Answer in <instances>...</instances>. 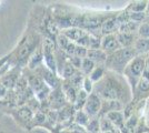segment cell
Returning a JSON list of instances; mask_svg holds the SVG:
<instances>
[{"label":"cell","mask_w":149,"mask_h":133,"mask_svg":"<svg viewBox=\"0 0 149 133\" xmlns=\"http://www.w3.org/2000/svg\"><path fill=\"white\" fill-rule=\"evenodd\" d=\"M101 100L119 101L125 107L129 104L132 99L130 85L123 74L107 70L104 78L93 84V91Z\"/></svg>","instance_id":"1"},{"label":"cell","mask_w":149,"mask_h":133,"mask_svg":"<svg viewBox=\"0 0 149 133\" xmlns=\"http://www.w3.org/2000/svg\"><path fill=\"white\" fill-rule=\"evenodd\" d=\"M136 56L137 53L134 48H120L119 50L108 54L104 64L107 70L123 74L125 68Z\"/></svg>","instance_id":"2"},{"label":"cell","mask_w":149,"mask_h":133,"mask_svg":"<svg viewBox=\"0 0 149 133\" xmlns=\"http://www.w3.org/2000/svg\"><path fill=\"white\" fill-rule=\"evenodd\" d=\"M145 60H146V56H136L128 63V65L125 68L124 72H123L124 78L127 80L128 84L130 85L131 92H134L138 81L143 76Z\"/></svg>","instance_id":"3"},{"label":"cell","mask_w":149,"mask_h":133,"mask_svg":"<svg viewBox=\"0 0 149 133\" xmlns=\"http://www.w3.org/2000/svg\"><path fill=\"white\" fill-rule=\"evenodd\" d=\"M1 110H3V112L6 113L10 114L20 127H22L26 130H30L31 122H32L35 113L27 105H22L18 108H6L5 107V108H1Z\"/></svg>","instance_id":"4"},{"label":"cell","mask_w":149,"mask_h":133,"mask_svg":"<svg viewBox=\"0 0 149 133\" xmlns=\"http://www.w3.org/2000/svg\"><path fill=\"white\" fill-rule=\"evenodd\" d=\"M33 72H35L37 76H40V78L42 79V81H44L51 90H55V89L59 88V87L61 85V82H62L61 78L58 76L57 73L50 71L45 64H42L41 67H39V68L35 70Z\"/></svg>","instance_id":"5"},{"label":"cell","mask_w":149,"mask_h":133,"mask_svg":"<svg viewBox=\"0 0 149 133\" xmlns=\"http://www.w3.org/2000/svg\"><path fill=\"white\" fill-rule=\"evenodd\" d=\"M149 98V79L146 76H141L137 83L136 88L132 92L131 104H137L138 102L147 100Z\"/></svg>","instance_id":"6"},{"label":"cell","mask_w":149,"mask_h":133,"mask_svg":"<svg viewBox=\"0 0 149 133\" xmlns=\"http://www.w3.org/2000/svg\"><path fill=\"white\" fill-rule=\"evenodd\" d=\"M46 101L48 103V107L50 110H54V111H59L60 109H62L65 105L68 104V102L65 98V94L62 92L61 85L55 90H51L49 96Z\"/></svg>","instance_id":"7"},{"label":"cell","mask_w":149,"mask_h":133,"mask_svg":"<svg viewBox=\"0 0 149 133\" xmlns=\"http://www.w3.org/2000/svg\"><path fill=\"white\" fill-rule=\"evenodd\" d=\"M21 74H22V69H20L18 67H13L0 78V83L8 91H11V90L15 89Z\"/></svg>","instance_id":"8"},{"label":"cell","mask_w":149,"mask_h":133,"mask_svg":"<svg viewBox=\"0 0 149 133\" xmlns=\"http://www.w3.org/2000/svg\"><path fill=\"white\" fill-rule=\"evenodd\" d=\"M101 103H102V100L95 92H91L90 94L88 95L86 104H85V107H84L82 110L88 114V116L90 119L91 118H96V116H99Z\"/></svg>","instance_id":"9"},{"label":"cell","mask_w":149,"mask_h":133,"mask_svg":"<svg viewBox=\"0 0 149 133\" xmlns=\"http://www.w3.org/2000/svg\"><path fill=\"white\" fill-rule=\"evenodd\" d=\"M121 47L119 44L118 40L116 34H108V36H104L101 38V45H100V49L104 50L108 54H110L115 51L119 50Z\"/></svg>","instance_id":"10"},{"label":"cell","mask_w":149,"mask_h":133,"mask_svg":"<svg viewBox=\"0 0 149 133\" xmlns=\"http://www.w3.org/2000/svg\"><path fill=\"white\" fill-rule=\"evenodd\" d=\"M117 13H118V11H117ZM117 13L113 17L107 19L102 23L101 28H100V33H101L102 37L104 36H108V34H116L119 31L120 23H119L118 19H117Z\"/></svg>","instance_id":"11"},{"label":"cell","mask_w":149,"mask_h":133,"mask_svg":"<svg viewBox=\"0 0 149 133\" xmlns=\"http://www.w3.org/2000/svg\"><path fill=\"white\" fill-rule=\"evenodd\" d=\"M42 64H44V52H42V47L40 44L36 49V51L31 54V57L29 58L26 68L30 71H35L39 67H41Z\"/></svg>","instance_id":"12"},{"label":"cell","mask_w":149,"mask_h":133,"mask_svg":"<svg viewBox=\"0 0 149 133\" xmlns=\"http://www.w3.org/2000/svg\"><path fill=\"white\" fill-rule=\"evenodd\" d=\"M124 109L125 105L121 102L115 101V100H102L99 116H104L112 111H124Z\"/></svg>","instance_id":"13"},{"label":"cell","mask_w":149,"mask_h":133,"mask_svg":"<svg viewBox=\"0 0 149 133\" xmlns=\"http://www.w3.org/2000/svg\"><path fill=\"white\" fill-rule=\"evenodd\" d=\"M116 37L121 48H132L138 38L137 33H125V32H117Z\"/></svg>","instance_id":"14"},{"label":"cell","mask_w":149,"mask_h":133,"mask_svg":"<svg viewBox=\"0 0 149 133\" xmlns=\"http://www.w3.org/2000/svg\"><path fill=\"white\" fill-rule=\"evenodd\" d=\"M61 89H62V92H63V94H65V98H66L67 102H68L69 104H72V105H74V101H76V99H77V93H78L79 90H77L76 88H74L67 80H62Z\"/></svg>","instance_id":"15"},{"label":"cell","mask_w":149,"mask_h":133,"mask_svg":"<svg viewBox=\"0 0 149 133\" xmlns=\"http://www.w3.org/2000/svg\"><path fill=\"white\" fill-rule=\"evenodd\" d=\"M105 116L117 129H120L121 127H124L125 122H126V118H125V114L123 111H112V112L107 113Z\"/></svg>","instance_id":"16"},{"label":"cell","mask_w":149,"mask_h":133,"mask_svg":"<svg viewBox=\"0 0 149 133\" xmlns=\"http://www.w3.org/2000/svg\"><path fill=\"white\" fill-rule=\"evenodd\" d=\"M87 58L93 61L96 64L105 63L107 59V53L101 49H88Z\"/></svg>","instance_id":"17"},{"label":"cell","mask_w":149,"mask_h":133,"mask_svg":"<svg viewBox=\"0 0 149 133\" xmlns=\"http://www.w3.org/2000/svg\"><path fill=\"white\" fill-rule=\"evenodd\" d=\"M132 48L136 51L137 56H147L149 53V39L137 38Z\"/></svg>","instance_id":"18"},{"label":"cell","mask_w":149,"mask_h":133,"mask_svg":"<svg viewBox=\"0 0 149 133\" xmlns=\"http://www.w3.org/2000/svg\"><path fill=\"white\" fill-rule=\"evenodd\" d=\"M147 5H148V1H145V0L130 1L125 8V10L127 12H146Z\"/></svg>","instance_id":"19"},{"label":"cell","mask_w":149,"mask_h":133,"mask_svg":"<svg viewBox=\"0 0 149 133\" xmlns=\"http://www.w3.org/2000/svg\"><path fill=\"white\" fill-rule=\"evenodd\" d=\"M60 32L65 37H67L71 42H74V43L86 33V31L80 29V28H68V29L61 30Z\"/></svg>","instance_id":"20"},{"label":"cell","mask_w":149,"mask_h":133,"mask_svg":"<svg viewBox=\"0 0 149 133\" xmlns=\"http://www.w3.org/2000/svg\"><path fill=\"white\" fill-rule=\"evenodd\" d=\"M106 71H107V69H106V67L104 63L96 64L95 69H93V71H91V73L89 74V79H90V80L93 81V84H95V83H97L98 81H100V80L104 78Z\"/></svg>","instance_id":"21"},{"label":"cell","mask_w":149,"mask_h":133,"mask_svg":"<svg viewBox=\"0 0 149 133\" xmlns=\"http://www.w3.org/2000/svg\"><path fill=\"white\" fill-rule=\"evenodd\" d=\"M88 93L84 90V89H80L77 93V99L74 103V108L76 111H79V110H82L85 104H86V101L88 99Z\"/></svg>","instance_id":"22"},{"label":"cell","mask_w":149,"mask_h":133,"mask_svg":"<svg viewBox=\"0 0 149 133\" xmlns=\"http://www.w3.org/2000/svg\"><path fill=\"white\" fill-rule=\"evenodd\" d=\"M89 120L90 118L88 116V114L84 111V110H79V111H76L74 113V123L79 125V127H86L87 124L89 123Z\"/></svg>","instance_id":"23"},{"label":"cell","mask_w":149,"mask_h":133,"mask_svg":"<svg viewBox=\"0 0 149 133\" xmlns=\"http://www.w3.org/2000/svg\"><path fill=\"white\" fill-rule=\"evenodd\" d=\"M95 67H96V63L93 61H91L88 58H84L82 61H81V67L79 71L85 76H89V74L91 73V71L95 69Z\"/></svg>","instance_id":"24"},{"label":"cell","mask_w":149,"mask_h":133,"mask_svg":"<svg viewBox=\"0 0 149 133\" xmlns=\"http://www.w3.org/2000/svg\"><path fill=\"white\" fill-rule=\"evenodd\" d=\"M77 71H78V70L76 69L69 61H67V62L65 63V65H63V68H62L61 72H60V76H59L61 78L62 80H68V79H70L71 76H74Z\"/></svg>","instance_id":"25"},{"label":"cell","mask_w":149,"mask_h":133,"mask_svg":"<svg viewBox=\"0 0 149 133\" xmlns=\"http://www.w3.org/2000/svg\"><path fill=\"white\" fill-rule=\"evenodd\" d=\"M139 25H138V23L134 22V21H131V20H128V21H126L125 23L120 25L118 32H125V33H137Z\"/></svg>","instance_id":"26"},{"label":"cell","mask_w":149,"mask_h":133,"mask_svg":"<svg viewBox=\"0 0 149 133\" xmlns=\"http://www.w3.org/2000/svg\"><path fill=\"white\" fill-rule=\"evenodd\" d=\"M84 79H85V76L81 73L80 71L78 70L76 73H74V76H71L70 79H68L67 81H68L74 88H76L77 90H80L82 88V82H84Z\"/></svg>","instance_id":"27"},{"label":"cell","mask_w":149,"mask_h":133,"mask_svg":"<svg viewBox=\"0 0 149 133\" xmlns=\"http://www.w3.org/2000/svg\"><path fill=\"white\" fill-rule=\"evenodd\" d=\"M87 133H100V125H99V116L91 118L89 120V123L85 127Z\"/></svg>","instance_id":"28"},{"label":"cell","mask_w":149,"mask_h":133,"mask_svg":"<svg viewBox=\"0 0 149 133\" xmlns=\"http://www.w3.org/2000/svg\"><path fill=\"white\" fill-rule=\"evenodd\" d=\"M101 38H102V36H100V34H93V33H89L88 49H100V45H101Z\"/></svg>","instance_id":"29"},{"label":"cell","mask_w":149,"mask_h":133,"mask_svg":"<svg viewBox=\"0 0 149 133\" xmlns=\"http://www.w3.org/2000/svg\"><path fill=\"white\" fill-rule=\"evenodd\" d=\"M128 14H129V20L136 22L138 25H141L147 21L146 12H128Z\"/></svg>","instance_id":"30"},{"label":"cell","mask_w":149,"mask_h":133,"mask_svg":"<svg viewBox=\"0 0 149 133\" xmlns=\"http://www.w3.org/2000/svg\"><path fill=\"white\" fill-rule=\"evenodd\" d=\"M137 36L138 38H143V39H149V22L146 21L139 25L138 31H137Z\"/></svg>","instance_id":"31"},{"label":"cell","mask_w":149,"mask_h":133,"mask_svg":"<svg viewBox=\"0 0 149 133\" xmlns=\"http://www.w3.org/2000/svg\"><path fill=\"white\" fill-rule=\"evenodd\" d=\"M81 89H84L88 94H90L93 91V81L89 79V76H85L84 82H82V88Z\"/></svg>","instance_id":"32"},{"label":"cell","mask_w":149,"mask_h":133,"mask_svg":"<svg viewBox=\"0 0 149 133\" xmlns=\"http://www.w3.org/2000/svg\"><path fill=\"white\" fill-rule=\"evenodd\" d=\"M87 52H88L87 48L76 44V49H74V56L80 58V59H84V58H87Z\"/></svg>","instance_id":"33"},{"label":"cell","mask_w":149,"mask_h":133,"mask_svg":"<svg viewBox=\"0 0 149 133\" xmlns=\"http://www.w3.org/2000/svg\"><path fill=\"white\" fill-rule=\"evenodd\" d=\"M68 61L71 64H72V65H74V67L77 70H80L81 61H82V59H80V58H78V57H76V56H72V57H69L68 58Z\"/></svg>","instance_id":"34"},{"label":"cell","mask_w":149,"mask_h":133,"mask_svg":"<svg viewBox=\"0 0 149 133\" xmlns=\"http://www.w3.org/2000/svg\"><path fill=\"white\" fill-rule=\"evenodd\" d=\"M143 76H146L149 79V53L146 56V60H145V68H143Z\"/></svg>","instance_id":"35"},{"label":"cell","mask_w":149,"mask_h":133,"mask_svg":"<svg viewBox=\"0 0 149 133\" xmlns=\"http://www.w3.org/2000/svg\"><path fill=\"white\" fill-rule=\"evenodd\" d=\"M7 93H8V90L0 83V101H2V100L6 98Z\"/></svg>","instance_id":"36"},{"label":"cell","mask_w":149,"mask_h":133,"mask_svg":"<svg viewBox=\"0 0 149 133\" xmlns=\"http://www.w3.org/2000/svg\"><path fill=\"white\" fill-rule=\"evenodd\" d=\"M146 12H149V1H148V5H147V10H146Z\"/></svg>","instance_id":"37"}]
</instances>
